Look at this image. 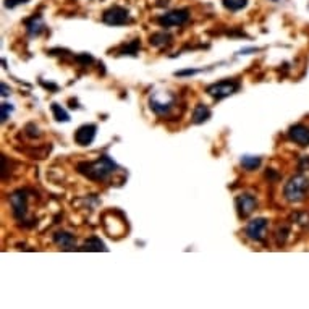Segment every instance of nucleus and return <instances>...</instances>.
Instances as JSON below:
<instances>
[{
  "mask_svg": "<svg viewBox=\"0 0 309 309\" xmlns=\"http://www.w3.org/2000/svg\"><path fill=\"white\" fill-rule=\"evenodd\" d=\"M10 206H12L15 218H18L20 222H23L28 212V193L24 190H16L15 193H12Z\"/></svg>",
  "mask_w": 309,
  "mask_h": 309,
  "instance_id": "obj_8",
  "label": "nucleus"
},
{
  "mask_svg": "<svg viewBox=\"0 0 309 309\" xmlns=\"http://www.w3.org/2000/svg\"><path fill=\"white\" fill-rule=\"evenodd\" d=\"M272 2H280V0H272Z\"/></svg>",
  "mask_w": 309,
  "mask_h": 309,
  "instance_id": "obj_27",
  "label": "nucleus"
},
{
  "mask_svg": "<svg viewBox=\"0 0 309 309\" xmlns=\"http://www.w3.org/2000/svg\"><path fill=\"white\" fill-rule=\"evenodd\" d=\"M28 0H5V7L7 8H15V7H18L21 4H26Z\"/></svg>",
  "mask_w": 309,
  "mask_h": 309,
  "instance_id": "obj_24",
  "label": "nucleus"
},
{
  "mask_svg": "<svg viewBox=\"0 0 309 309\" xmlns=\"http://www.w3.org/2000/svg\"><path fill=\"white\" fill-rule=\"evenodd\" d=\"M267 229H269V220L266 217H256L248 222L245 233L253 241H264L267 237Z\"/></svg>",
  "mask_w": 309,
  "mask_h": 309,
  "instance_id": "obj_7",
  "label": "nucleus"
},
{
  "mask_svg": "<svg viewBox=\"0 0 309 309\" xmlns=\"http://www.w3.org/2000/svg\"><path fill=\"white\" fill-rule=\"evenodd\" d=\"M102 21L105 24H109V26H121V24H126L131 21V16H129V12L126 8L115 5L104 12Z\"/></svg>",
  "mask_w": 309,
  "mask_h": 309,
  "instance_id": "obj_6",
  "label": "nucleus"
},
{
  "mask_svg": "<svg viewBox=\"0 0 309 309\" xmlns=\"http://www.w3.org/2000/svg\"><path fill=\"white\" fill-rule=\"evenodd\" d=\"M204 71V70H183V71H176V76H190V75H198V73Z\"/></svg>",
  "mask_w": 309,
  "mask_h": 309,
  "instance_id": "obj_23",
  "label": "nucleus"
},
{
  "mask_svg": "<svg viewBox=\"0 0 309 309\" xmlns=\"http://www.w3.org/2000/svg\"><path fill=\"white\" fill-rule=\"evenodd\" d=\"M76 60H78V62H83V63H91L94 59H93V57L89 55V54H81V55L76 57Z\"/></svg>",
  "mask_w": 309,
  "mask_h": 309,
  "instance_id": "obj_25",
  "label": "nucleus"
},
{
  "mask_svg": "<svg viewBox=\"0 0 309 309\" xmlns=\"http://www.w3.org/2000/svg\"><path fill=\"white\" fill-rule=\"evenodd\" d=\"M287 237H288V229L287 227H279V232H277V243L279 245H283V243H285V240H287Z\"/></svg>",
  "mask_w": 309,
  "mask_h": 309,
  "instance_id": "obj_22",
  "label": "nucleus"
},
{
  "mask_svg": "<svg viewBox=\"0 0 309 309\" xmlns=\"http://www.w3.org/2000/svg\"><path fill=\"white\" fill-rule=\"evenodd\" d=\"M309 193V178L303 173L293 175L283 186V196L290 202L303 201Z\"/></svg>",
  "mask_w": 309,
  "mask_h": 309,
  "instance_id": "obj_2",
  "label": "nucleus"
},
{
  "mask_svg": "<svg viewBox=\"0 0 309 309\" xmlns=\"http://www.w3.org/2000/svg\"><path fill=\"white\" fill-rule=\"evenodd\" d=\"M288 138L293 143L303 146H309V128L306 125H293L288 129Z\"/></svg>",
  "mask_w": 309,
  "mask_h": 309,
  "instance_id": "obj_11",
  "label": "nucleus"
},
{
  "mask_svg": "<svg viewBox=\"0 0 309 309\" xmlns=\"http://www.w3.org/2000/svg\"><path fill=\"white\" fill-rule=\"evenodd\" d=\"M241 167L246 170V172H253V170L259 168L262 164V159L257 156H243L240 160Z\"/></svg>",
  "mask_w": 309,
  "mask_h": 309,
  "instance_id": "obj_16",
  "label": "nucleus"
},
{
  "mask_svg": "<svg viewBox=\"0 0 309 309\" xmlns=\"http://www.w3.org/2000/svg\"><path fill=\"white\" fill-rule=\"evenodd\" d=\"M24 24H26V31H28V36H29V37H36V36H39L40 32L44 31V28H46L44 20H42V16H40V15L31 16L29 20L24 21Z\"/></svg>",
  "mask_w": 309,
  "mask_h": 309,
  "instance_id": "obj_12",
  "label": "nucleus"
},
{
  "mask_svg": "<svg viewBox=\"0 0 309 309\" xmlns=\"http://www.w3.org/2000/svg\"><path fill=\"white\" fill-rule=\"evenodd\" d=\"M175 96L168 91H156L149 96V107L159 117H165L175 107Z\"/></svg>",
  "mask_w": 309,
  "mask_h": 309,
  "instance_id": "obj_3",
  "label": "nucleus"
},
{
  "mask_svg": "<svg viewBox=\"0 0 309 309\" xmlns=\"http://www.w3.org/2000/svg\"><path fill=\"white\" fill-rule=\"evenodd\" d=\"M2 112H0V118H2V121L8 120V117H10V113L13 112V105L12 104H8V102H4L2 104Z\"/></svg>",
  "mask_w": 309,
  "mask_h": 309,
  "instance_id": "obj_21",
  "label": "nucleus"
},
{
  "mask_svg": "<svg viewBox=\"0 0 309 309\" xmlns=\"http://www.w3.org/2000/svg\"><path fill=\"white\" fill-rule=\"evenodd\" d=\"M209 118H210V109L206 104H198L193 112V123L201 125V123H204V121H207Z\"/></svg>",
  "mask_w": 309,
  "mask_h": 309,
  "instance_id": "obj_14",
  "label": "nucleus"
},
{
  "mask_svg": "<svg viewBox=\"0 0 309 309\" xmlns=\"http://www.w3.org/2000/svg\"><path fill=\"white\" fill-rule=\"evenodd\" d=\"M172 42V36L168 34L165 31H160V32H154V34L149 37V44L154 47H164L167 44Z\"/></svg>",
  "mask_w": 309,
  "mask_h": 309,
  "instance_id": "obj_15",
  "label": "nucleus"
},
{
  "mask_svg": "<svg viewBox=\"0 0 309 309\" xmlns=\"http://www.w3.org/2000/svg\"><path fill=\"white\" fill-rule=\"evenodd\" d=\"M141 49V40L140 39H135L131 40V42H128L125 46H121L120 47V51H118V55H138V51Z\"/></svg>",
  "mask_w": 309,
  "mask_h": 309,
  "instance_id": "obj_18",
  "label": "nucleus"
},
{
  "mask_svg": "<svg viewBox=\"0 0 309 309\" xmlns=\"http://www.w3.org/2000/svg\"><path fill=\"white\" fill-rule=\"evenodd\" d=\"M117 168L118 165L115 164V160L109 156H102L94 162H79L76 165L78 173L93 182H105Z\"/></svg>",
  "mask_w": 309,
  "mask_h": 309,
  "instance_id": "obj_1",
  "label": "nucleus"
},
{
  "mask_svg": "<svg viewBox=\"0 0 309 309\" xmlns=\"http://www.w3.org/2000/svg\"><path fill=\"white\" fill-rule=\"evenodd\" d=\"M51 110H52V113H54V118L57 120V121H70V115H68V112L65 110L62 105H59L57 102H54L52 105H51Z\"/></svg>",
  "mask_w": 309,
  "mask_h": 309,
  "instance_id": "obj_19",
  "label": "nucleus"
},
{
  "mask_svg": "<svg viewBox=\"0 0 309 309\" xmlns=\"http://www.w3.org/2000/svg\"><path fill=\"white\" fill-rule=\"evenodd\" d=\"M83 251H107V246L104 245V241L97 237H91L89 240H86L81 246Z\"/></svg>",
  "mask_w": 309,
  "mask_h": 309,
  "instance_id": "obj_17",
  "label": "nucleus"
},
{
  "mask_svg": "<svg viewBox=\"0 0 309 309\" xmlns=\"http://www.w3.org/2000/svg\"><path fill=\"white\" fill-rule=\"evenodd\" d=\"M238 89H240V83H238V81L222 79V81H218V83L210 84V86L206 89V93H207L210 97H212V99L222 101V99H225V97L233 96L235 93L238 91Z\"/></svg>",
  "mask_w": 309,
  "mask_h": 309,
  "instance_id": "obj_4",
  "label": "nucleus"
},
{
  "mask_svg": "<svg viewBox=\"0 0 309 309\" xmlns=\"http://www.w3.org/2000/svg\"><path fill=\"white\" fill-rule=\"evenodd\" d=\"M96 133H97V126L93 123L87 125H81L76 133H75V143L79 146H89L93 144V141L96 140Z\"/></svg>",
  "mask_w": 309,
  "mask_h": 309,
  "instance_id": "obj_10",
  "label": "nucleus"
},
{
  "mask_svg": "<svg viewBox=\"0 0 309 309\" xmlns=\"http://www.w3.org/2000/svg\"><path fill=\"white\" fill-rule=\"evenodd\" d=\"M235 206H237L238 215L240 218H246L254 212V209L257 207V199L253 194H240V196L235 199Z\"/></svg>",
  "mask_w": 309,
  "mask_h": 309,
  "instance_id": "obj_9",
  "label": "nucleus"
},
{
  "mask_svg": "<svg viewBox=\"0 0 309 309\" xmlns=\"http://www.w3.org/2000/svg\"><path fill=\"white\" fill-rule=\"evenodd\" d=\"M224 7L230 12H240L248 5V0H222Z\"/></svg>",
  "mask_w": 309,
  "mask_h": 309,
  "instance_id": "obj_20",
  "label": "nucleus"
},
{
  "mask_svg": "<svg viewBox=\"0 0 309 309\" xmlns=\"http://www.w3.org/2000/svg\"><path fill=\"white\" fill-rule=\"evenodd\" d=\"M10 93H12V91H10V89H8V86H7L5 83H2V96H4V97H7V96L10 94Z\"/></svg>",
  "mask_w": 309,
  "mask_h": 309,
  "instance_id": "obj_26",
  "label": "nucleus"
},
{
  "mask_svg": "<svg viewBox=\"0 0 309 309\" xmlns=\"http://www.w3.org/2000/svg\"><path fill=\"white\" fill-rule=\"evenodd\" d=\"M54 241H55V245H59L63 249H73L76 245L75 237L68 232H57L54 235Z\"/></svg>",
  "mask_w": 309,
  "mask_h": 309,
  "instance_id": "obj_13",
  "label": "nucleus"
},
{
  "mask_svg": "<svg viewBox=\"0 0 309 309\" xmlns=\"http://www.w3.org/2000/svg\"><path fill=\"white\" fill-rule=\"evenodd\" d=\"M188 20H190L188 8H176V10L160 15L157 18V24L162 28H173V26H183Z\"/></svg>",
  "mask_w": 309,
  "mask_h": 309,
  "instance_id": "obj_5",
  "label": "nucleus"
}]
</instances>
